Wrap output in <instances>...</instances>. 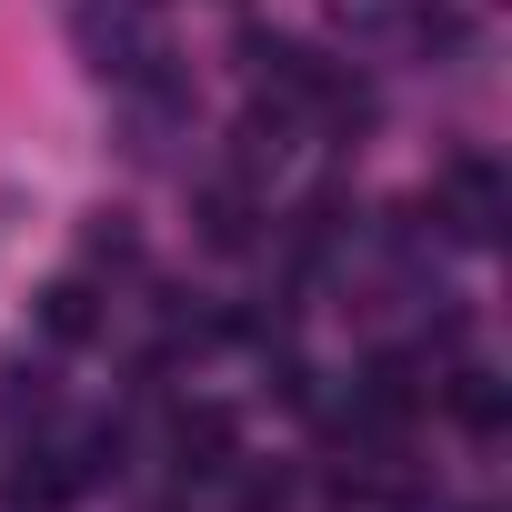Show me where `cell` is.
Returning <instances> with one entry per match:
<instances>
[{
	"label": "cell",
	"instance_id": "52a82bcc",
	"mask_svg": "<svg viewBox=\"0 0 512 512\" xmlns=\"http://www.w3.org/2000/svg\"><path fill=\"white\" fill-rule=\"evenodd\" d=\"M81 251H91V262H141V231H131L121 211H91V231H81Z\"/></svg>",
	"mask_w": 512,
	"mask_h": 512
},
{
	"label": "cell",
	"instance_id": "3957f363",
	"mask_svg": "<svg viewBox=\"0 0 512 512\" xmlns=\"http://www.w3.org/2000/svg\"><path fill=\"white\" fill-rule=\"evenodd\" d=\"M432 392H442V412H452L462 432H502V372H482V362H462V372H442Z\"/></svg>",
	"mask_w": 512,
	"mask_h": 512
},
{
	"label": "cell",
	"instance_id": "277c9868",
	"mask_svg": "<svg viewBox=\"0 0 512 512\" xmlns=\"http://www.w3.org/2000/svg\"><path fill=\"white\" fill-rule=\"evenodd\" d=\"M171 462H181V472H231V412H211V402L181 412V422H171Z\"/></svg>",
	"mask_w": 512,
	"mask_h": 512
},
{
	"label": "cell",
	"instance_id": "6da1fadb",
	"mask_svg": "<svg viewBox=\"0 0 512 512\" xmlns=\"http://www.w3.org/2000/svg\"><path fill=\"white\" fill-rule=\"evenodd\" d=\"M71 51H81V71H101V81L121 91L131 71L161 61V41H151V0H81V11H71Z\"/></svg>",
	"mask_w": 512,
	"mask_h": 512
},
{
	"label": "cell",
	"instance_id": "8992f818",
	"mask_svg": "<svg viewBox=\"0 0 512 512\" xmlns=\"http://www.w3.org/2000/svg\"><path fill=\"white\" fill-rule=\"evenodd\" d=\"M101 322H111V312H101L91 282H51V292H41V332H51V342H91Z\"/></svg>",
	"mask_w": 512,
	"mask_h": 512
},
{
	"label": "cell",
	"instance_id": "5b68a950",
	"mask_svg": "<svg viewBox=\"0 0 512 512\" xmlns=\"http://www.w3.org/2000/svg\"><path fill=\"white\" fill-rule=\"evenodd\" d=\"M251 221H262V201H251L241 181H211V191H201V241H211V251H241Z\"/></svg>",
	"mask_w": 512,
	"mask_h": 512
},
{
	"label": "cell",
	"instance_id": "7a4b0ae2",
	"mask_svg": "<svg viewBox=\"0 0 512 512\" xmlns=\"http://www.w3.org/2000/svg\"><path fill=\"white\" fill-rule=\"evenodd\" d=\"M462 251H482V241H502V171H492V151H452L442 171H432V201H422Z\"/></svg>",
	"mask_w": 512,
	"mask_h": 512
}]
</instances>
